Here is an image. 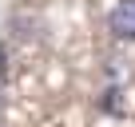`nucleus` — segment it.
<instances>
[{
    "instance_id": "nucleus-1",
    "label": "nucleus",
    "mask_w": 135,
    "mask_h": 127,
    "mask_svg": "<svg viewBox=\"0 0 135 127\" xmlns=\"http://www.w3.org/2000/svg\"><path fill=\"white\" fill-rule=\"evenodd\" d=\"M107 32L115 40H135V0H119L107 12Z\"/></svg>"
}]
</instances>
